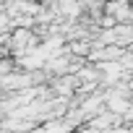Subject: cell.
Here are the masks:
<instances>
[{"label": "cell", "instance_id": "cell-1", "mask_svg": "<svg viewBox=\"0 0 133 133\" xmlns=\"http://www.w3.org/2000/svg\"><path fill=\"white\" fill-rule=\"evenodd\" d=\"M104 13H107V16H112L117 24H123V21H130V18H133V8H130L128 0H110V3L104 5Z\"/></svg>", "mask_w": 133, "mask_h": 133}, {"label": "cell", "instance_id": "cell-2", "mask_svg": "<svg viewBox=\"0 0 133 133\" xmlns=\"http://www.w3.org/2000/svg\"><path fill=\"white\" fill-rule=\"evenodd\" d=\"M110 133H128L125 128H115V130H110Z\"/></svg>", "mask_w": 133, "mask_h": 133}]
</instances>
